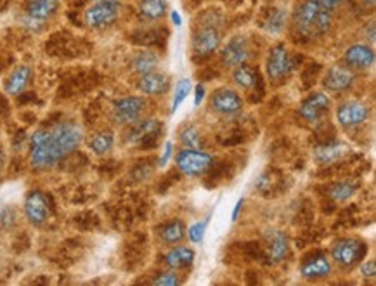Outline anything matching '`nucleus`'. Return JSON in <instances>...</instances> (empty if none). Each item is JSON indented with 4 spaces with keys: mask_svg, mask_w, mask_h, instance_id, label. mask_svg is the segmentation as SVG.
Masks as SVG:
<instances>
[{
    "mask_svg": "<svg viewBox=\"0 0 376 286\" xmlns=\"http://www.w3.org/2000/svg\"><path fill=\"white\" fill-rule=\"evenodd\" d=\"M181 280L177 277L176 271H168V272H160L155 280L151 281V285L155 286H173V285H179Z\"/></svg>",
    "mask_w": 376,
    "mask_h": 286,
    "instance_id": "f704fd0d",
    "label": "nucleus"
},
{
    "mask_svg": "<svg viewBox=\"0 0 376 286\" xmlns=\"http://www.w3.org/2000/svg\"><path fill=\"white\" fill-rule=\"evenodd\" d=\"M375 2L376 0H364V4H366V6H375Z\"/></svg>",
    "mask_w": 376,
    "mask_h": 286,
    "instance_id": "a18cd8bd",
    "label": "nucleus"
},
{
    "mask_svg": "<svg viewBox=\"0 0 376 286\" xmlns=\"http://www.w3.org/2000/svg\"><path fill=\"white\" fill-rule=\"evenodd\" d=\"M146 106H148V103L141 96H127V98L115 101L111 110L113 122L121 125V127H128V125L143 118Z\"/></svg>",
    "mask_w": 376,
    "mask_h": 286,
    "instance_id": "0eeeda50",
    "label": "nucleus"
},
{
    "mask_svg": "<svg viewBox=\"0 0 376 286\" xmlns=\"http://www.w3.org/2000/svg\"><path fill=\"white\" fill-rule=\"evenodd\" d=\"M233 80L234 83H236L240 88H245V91H248V88H253L257 86L258 82V71L255 70L253 66H248V64H240V66L234 68V73H233Z\"/></svg>",
    "mask_w": 376,
    "mask_h": 286,
    "instance_id": "bb28decb",
    "label": "nucleus"
},
{
    "mask_svg": "<svg viewBox=\"0 0 376 286\" xmlns=\"http://www.w3.org/2000/svg\"><path fill=\"white\" fill-rule=\"evenodd\" d=\"M59 9V0H26L24 23L30 28H42Z\"/></svg>",
    "mask_w": 376,
    "mask_h": 286,
    "instance_id": "9b49d317",
    "label": "nucleus"
},
{
    "mask_svg": "<svg viewBox=\"0 0 376 286\" xmlns=\"http://www.w3.org/2000/svg\"><path fill=\"white\" fill-rule=\"evenodd\" d=\"M115 146V132L113 131H99L88 139V150L96 156H106Z\"/></svg>",
    "mask_w": 376,
    "mask_h": 286,
    "instance_id": "393cba45",
    "label": "nucleus"
},
{
    "mask_svg": "<svg viewBox=\"0 0 376 286\" xmlns=\"http://www.w3.org/2000/svg\"><path fill=\"white\" fill-rule=\"evenodd\" d=\"M290 248V240L286 236V233L283 231H273L267 240V255L269 260H273L274 264H279L286 259Z\"/></svg>",
    "mask_w": 376,
    "mask_h": 286,
    "instance_id": "4be33fe9",
    "label": "nucleus"
},
{
    "mask_svg": "<svg viewBox=\"0 0 376 286\" xmlns=\"http://www.w3.org/2000/svg\"><path fill=\"white\" fill-rule=\"evenodd\" d=\"M210 108L220 116H233L241 111L243 99L234 88L222 87L217 88L212 94V98H210Z\"/></svg>",
    "mask_w": 376,
    "mask_h": 286,
    "instance_id": "ddd939ff",
    "label": "nucleus"
},
{
    "mask_svg": "<svg viewBox=\"0 0 376 286\" xmlns=\"http://www.w3.org/2000/svg\"><path fill=\"white\" fill-rule=\"evenodd\" d=\"M205 98V87L203 86H198L196 88H194V106H200L201 101H203Z\"/></svg>",
    "mask_w": 376,
    "mask_h": 286,
    "instance_id": "ea45409f",
    "label": "nucleus"
},
{
    "mask_svg": "<svg viewBox=\"0 0 376 286\" xmlns=\"http://www.w3.org/2000/svg\"><path fill=\"white\" fill-rule=\"evenodd\" d=\"M83 128L71 120H61L36 128L30 136V165L35 170H51L80 148Z\"/></svg>",
    "mask_w": 376,
    "mask_h": 286,
    "instance_id": "f257e3e1",
    "label": "nucleus"
},
{
    "mask_svg": "<svg viewBox=\"0 0 376 286\" xmlns=\"http://www.w3.org/2000/svg\"><path fill=\"white\" fill-rule=\"evenodd\" d=\"M331 106V99L327 98V94H322V92H315V94L309 96L298 108V113L303 120L307 122H317L319 118L326 115L330 111Z\"/></svg>",
    "mask_w": 376,
    "mask_h": 286,
    "instance_id": "f3484780",
    "label": "nucleus"
},
{
    "mask_svg": "<svg viewBox=\"0 0 376 286\" xmlns=\"http://www.w3.org/2000/svg\"><path fill=\"white\" fill-rule=\"evenodd\" d=\"M220 44L222 34L213 23L201 26L200 30L193 35V52L198 58H210L213 52L218 51Z\"/></svg>",
    "mask_w": 376,
    "mask_h": 286,
    "instance_id": "9d476101",
    "label": "nucleus"
},
{
    "mask_svg": "<svg viewBox=\"0 0 376 286\" xmlns=\"http://www.w3.org/2000/svg\"><path fill=\"white\" fill-rule=\"evenodd\" d=\"M189 92H191V80L189 78H182L179 83H177L176 91H173V101H172V110L170 113H176L179 110V106L184 103V99L188 98Z\"/></svg>",
    "mask_w": 376,
    "mask_h": 286,
    "instance_id": "7c9ffc66",
    "label": "nucleus"
},
{
    "mask_svg": "<svg viewBox=\"0 0 376 286\" xmlns=\"http://www.w3.org/2000/svg\"><path fill=\"white\" fill-rule=\"evenodd\" d=\"M367 247L366 243L355 238H343L331 247V259L342 269H352L364 260Z\"/></svg>",
    "mask_w": 376,
    "mask_h": 286,
    "instance_id": "20e7f679",
    "label": "nucleus"
},
{
    "mask_svg": "<svg viewBox=\"0 0 376 286\" xmlns=\"http://www.w3.org/2000/svg\"><path fill=\"white\" fill-rule=\"evenodd\" d=\"M137 88L141 91V94L144 96H158L167 94L170 88V78L161 71H151V73L139 75V82H137Z\"/></svg>",
    "mask_w": 376,
    "mask_h": 286,
    "instance_id": "6ab92c4d",
    "label": "nucleus"
},
{
    "mask_svg": "<svg viewBox=\"0 0 376 286\" xmlns=\"http://www.w3.org/2000/svg\"><path fill=\"white\" fill-rule=\"evenodd\" d=\"M285 21H286L285 11L274 9L273 13H270L269 19H267V23H265L267 31H270V34H278V31L283 30V25H285Z\"/></svg>",
    "mask_w": 376,
    "mask_h": 286,
    "instance_id": "2f4dec72",
    "label": "nucleus"
},
{
    "mask_svg": "<svg viewBox=\"0 0 376 286\" xmlns=\"http://www.w3.org/2000/svg\"><path fill=\"white\" fill-rule=\"evenodd\" d=\"M23 213L26 223L34 225V228L46 225L49 217H51V201H49L46 193L40 191V189H31L24 198Z\"/></svg>",
    "mask_w": 376,
    "mask_h": 286,
    "instance_id": "423d86ee",
    "label": "nucleus"
},
{
    "mask_svg": "<svg viewBox=\"0 0 376 286\" xmlns=\"http://www.w3.org/2000/svg\"><path fill=\"white\" fill-rule=\"evenodd\" d=\"M376 56L373 47L366 44H354L345 51V63L352 70H370L375 66Z\"/></svg>",
    "mask_w": 376,
    "mask_h": 286,
    "instance_id": "a211bd4d",
    "label": "nucleus"
},
{
    "mask_svg": "<svg viewBox=\"0 0 376 286\" xmlns=\"http://www.w3.org/2000/svg\"><path fill=\"white\" fill-rule=\"evenodd\" d=\"M139 14L148 21H156L167 14V2L165 0H141Z\"/></svg>",
    "mask_w": 376,
    "mask_h": 286,
    "instance_id": "cd10ccee",
    "label": "nucleus"
},
{
    "mask_svg": "<svg viewBox=\"0 0 376 286\" xmlns=\"http://www.w3.org/2000/svg\"><path fill=\"white\" fill-rule=\"evenodd\" d=\"M370 118V106L359 99L343 101L337 108V122L343 128L361 127Z\"/></svg>",
    "mask_w": 376,
    "mask_h": 286,
    "instance_id": "1a4fd4ad",
    "label": "nucleus"
},
{
    "mask_svg": "<svg viewBox=\"0 0 376 286\" xmlns=\"http://www.w3.org/2000/svg\"><path fill=\"white\" fill-rule=\"evenodd\" d=\"M170 18H172L173 25H176L177 28L182 26V19H181V14L177 13V11H172V13H170Z\"/></svg>",
    "mask_w": 376,
    "mask_h": 286,
    "instance_id": "37998d69",
    "label": "nucleus"
},
{
    "mask_svg": "<svg viewBox=\"0 0 376 286\" xmlns=\"http://www.w3.org/2000/svg\"><path fill=\"white\" fill-rule=\"evenodd\" d=\"M176 165L181 174L188 177H200L208 174L213 167V156L201 150H182L177 153Z\"/></svg>",
    "mask_w": 376,
    "mask_h": 286,
    "instance_id": "39448f33",
    "label": "nucleus"
},
{
    "mask_svg": "<svg viewBox=\"0 0 376 286\" xmlns=\"http://www.w3.org/2000/svg\"><path fill=\"white\" fill-rule=\"evenodd\" d=\"M4 162H6V156H4V151H2V148H0V170H2V167H4Z\"/></svg>",
    "mask_w": 376,
    "mask_h": 286,
    "instance_id": "c03bdc74",
    "label": "nucleus"
},
{
    "mask_svg": "<svg viewBox=\"0 0 376 286\" xmlns=\"http://www.w3.org/2000/svg\"><path fill=\"white\" fill-rule=\"evenodd\" d=\"M315 2L321 4L322 7H326V9L333 11V9H337L338 6H342L343 0H315Z\"/></svg>",
    "mask_w": 376,
    "mask_h": 286,
    "instance_id": "58836bf2",
    "label": "nucleus"
},
{
    "mask_svg": "<svg viewBox=\"0 0 376 286\" xmlns=\"http://www.w3.org/2000/svg\"><path fill=\"white\" fill-rule=\"evenodd\" d=\"M326 195L330 196V200H333L335 203H343V201H347L355 195V184L342 180V183H337L327 188Z\"/></svg>",
    "mask_w": 376,
    "mask_h": 286,
    "instance_id": "c85d7f7f",
    "label": "nucleus"
},
{
    "mask_svg": "<svg viewBox=\"0 0 376 286\" xmlns=\"http://www.w3.org/2000/svg\"><path fill=\"white\" fill-rule=\"evenodd\" d=\"M206 224H208V219H205L203 223H196V224H193L191 228H189L188 231H186V235L189 236V240H191L193 243H201V241H203Z\"/></svg>",
    "mask_w": 376,
    "mask_h": 286,
    "instance_id": "72a5a7b5",
    "label": "nucleus"
},
{
    "mask_svg": "<svg viewBox=\"0 0 376 286\" xmlns=\"http://www.w3.org/2000/svg\"><path fill=\"white\" fill-rule=\"evenodd\" d=\"M2 267H4V259L0 257V272H2Z\"/></svg>",
    "mask_w": 376,
    "mask_h": 286,
    "instance_id": "49530a36",
    "label": "nucleus"
},
{
    "mask_svg": "<svg viewBox=\"0 0 376 286\" xmlns=\"http://www.w3.org/2000/svg\"><path fill=\"white\" fill-rule=\"evenodd\" d=\"M179 141L186 150H201V132L193 125H188L179 132Z\"/></svg>",
    "mask_w": 376,
    "mask_h": 286,
    "instance_id": "c756f323",
    "label": "nucleus"
},
{
    "mask_svg": "<svg viewBox=\"0 0 376 286\" xmlns=\"http://www.w3.org/2000/svg\"><path fill=\"white\" fill-rule=\"evenodd\" d=\"M151 175H153V167L149 163H141L139 167H136L131 172V177H133V180H137V183L148 180Z\"/></svg>",
    "mask_w": 376,
    "mask_h": 286,
    "instance_id": "c9c22d12",
    "label": "nucleus"
},
{
    "mask_svg": "<svg viewBox=\"0 0 376 286\" xmlns=\"http://www.w3.org/2000/svg\"><path fill=\"white\" fill-rule=\"evenodd\" d=\"M31 78H34V70L28 64H21V66L14 68L12 73L7 76L6 80V94L7 96H19L26 91L28 86L31 83Z\"/></svg>",
    "mask_w": 376,
    "mask_h": 286,
    "instance_id": "aec40b11",
    "label": "nucleus"
},
{
    "mask_svg": "<svg viewBox=\"0 0 376 286\" xmlns=\"http://www.w3.org/2000/svg\"><path fill=\"white\" fill-rule=\"evenodd\" d=\"M333 26V11L315 0H303L293 13V30L303 40H314L326 35Z\"/></svg>",
    "mask_w": 376,
    "mask_h": 286,
    "instance_id": "f03ea898",
    "label": "nucleus"
},
{
    "mask_svg": "<svg viewBox=\"0 0 376 286\" xmlns=\"http://www.w3.org/2000/svg\"><path fill=\"white\" fill-rule=\"evenodd\" d=\"M265 68L267 75H269V78L273 82H281V80H285L291 73L293 61H291V56L285 44H278L276 47H273L269 58H267Z\"/></svg>",
    "mask_w": 376,
    "mask_h": 286,
    "instance_id": "f8f14e48",
    "label": "nucleus"
},
{
    "mask_svg": "<svg viewBox=\"0 0 376 286\" xmlns=\"http://www.w3.org/2000/svg\"><path fill=\"white\" fill-rule=\"evenodd\" d=\"M165 265L170 271H181V269L189 267L194 262V252L189 247H173L168 250L167 255L163 257Z\"/></svg>",
    "mask_w": 376,
    "mask_h": 286,
    "instance_id": "5701e85b",
    "label": "nucleus"
},
{
    "mask_svg": "<svg viewBox=\"0 0 376 286\" xmlns=\"http://www.w3.org/2000/svg\"><path fill=\"white\" fill-rule=\"evenodd\" d=\"M347 153H349V146H347V144L331 141V143H325L321 144V146L314 148V160L319 165H331L340 162Z\"/></svg>",
    "mask_w": 376,
    "mask_h": 286,
    "instance_id": "412c9836",
    "label": "nucleus"
},
{
    "mask_svg": "<svg viewBox=\"0 0 376 286\" xmlns=\"http://www.w3.org/2000/svg\"><path fill=\"white\" fill-rule=\"evenodd\" d=\"M355 82L354 70L349 66H342V64H335L330 70L326 71L322 86L326 87V91L335 92V94H342V92L350 91V87Z\"/></svg>",
    "mask_w": 376,
    "mask_h": 286,
    "instance_id": "2eb2a0df",
    "label": "nucleus"
},
{
    "mask_svg": "<svg viewBox=\"0 0 376 286\" xmlns=\"http://www.w3.org/2000/svg\"><path fill=\"white\" fill-rule=\"evenodd\" d=\"M158 66H160V59H158V56L153 51L139 52L132 61V70L137 75L151 73V71L158 70Z\"/></svg>",
    "mask_w": 376,
    "mask_h": 286,
    "instance_id": "a878e982",
    "label": "nucleus"
},
{
    "mask_svg": "<svg viewBox=\"0 0 376 286\" xmlns=\"http://www.w3.org/2000/svg\"><path fill=\"white\" fill-rule=\"evenodd\" d=\"M248 59H250V44L248 40L241 37V35L230 39L220 51V61L228 68L240 66V64H245Z\"/></svg>",
    "mask_w": 376,
    "mask_h": 286,
    "instance_id": "4468645a",
    "label": "nucleus"
},
{
    "mask_svg": "<svg viewBox=\"0 0 376 286\" xmlns=\"http://www.w3.org/2000/svg\"><path fill=\"white\" fill-rule=\"evenodd\" d=\"M300 274L303 280L307 281L325 280V277L331 274V260L321 252L313 253L310 257L303 259L300 265Z\"/></svg>",
    "mask_w": 376,
    "mask_h": 286,
    "instance_id": "dca6fc26",
    "label": "nucleus"
},
{
    "mask_svg": "<svg viewBox=\"0 0 376 286\" xmlns=\"http://www.w3.org/2000/svg\"><path fill=\"white\" fill-rule=\"evenodd\" d=\"M243 203H245V201H243V198L238 200L236 207H234V210H233V223H236L238 217H240V212H241V208H243Z\"/></svg>",
    "mask_w": 376,
    "mask_h": 286,
    "instance_id": "a19ab883",
    "label": "nucleus"
},
{
    "mask_svg": "<svg viewBox=\"0 0 376 286\" xmlns=\"http://www.w3.org/2000/svg\"><path fill=\"white\" fill-rule=\"evenodd\" d=\"M361 274L366 280H375L376 276V262L375 260H364L361 264Z\"/></svg>",
    "mask_w": 376,
    "mask_h": 286,
    "instance_id": "e433bc0d",
    "label": "nucleus"
},
{
    "mask_svg": "<svg viewBox=\"0 0 376 286\" xmlns=\"http://www.w3.org/2000/svg\"><path fill=\"white\" fill-rule=\"evenodd\" d=\"M186 231H188V229H186L184 223L176 219L158 228V238H160L163 245H170V247H172V245H179L181 241L184 240Z\"/></svg>",
    "mask_w": 376,
    "mask_h": 286,
    "instance_id": "b1692460",
    "label": "nucleus"
},
{
    "mask_svg": "<svg viewBox=\"0 0 376 286\" xmlns=\"http://www.w3.org/2000/svg\"><path fill=\"white\" fill-rule=\"evenodd\" d=\"M16 223H18V212L12 207H4L2 210H0V228H2L4 231H11Z\"/></svg>",
    "mask_w": 376,
    "mask_h": 286,
    "instance_id": "473e14b6",
    "label": "nucleus"
},
{
    "mask_svg": "<svg viewBox=\"0 0 376 286\" xmlns=\"http://www.w3.org/2000/svg\"><path fill=\"white\" fill-rule=\"evenodd\" d=\"M172 143H165V148H163V155H161V158H160V162H158V165H160V167H165V165L168 163V160H170V156H172Z\"/></svg>",
    "mask_w": 376,
    "mask_h": 286,
    "instance_id": "4c0bfd02",
    "label": "nucleus"
},
{
    "mask_svg": "<svg viewBox=\"0 0 376 286\" xmlns=\"http://www.w3.org/2000/svg\"><path fill=\"white\" fill-rule=\"evenodd\" d=\"M364 34H366V37H370L371 44H375V37H376L375 35V23H370V30L366 28V30H364Z\"/></svg>",
    "mask_w": 376,
    "mask_h": 286,
    "instance_id": "79ce46f5",
    "label": "nucleus"
},
{
    "mask_svg": "<svg viewBox=\"0 0 376 286\" xmlns=\"http://www.w3.org/2000/svg\"><path fill=\"white\" fill-rule=\"evenodd\" d=\"M161 132V122L156 118H141L136 123L128 125L125 134V143L132 146H153L156 143L158 134Z\"/></svg>",
    "mask_w": 376,
    "mask_h": 286,
    "instance_id": "6e6552de",
    "label": "nucleus"
},
{
    "mask_svg": "<svg viewBox=\"0 0 376 286\" xmlns=\"http://www.w3.org/2000/svg\"><path fill=\"white\" fill-rule=\"evenodd\" d=\"M121 11L120 0H91L83 13V21L88 28L103 30L118 19Z\"/></svg>",
    "mask_w": 376,
    "mask_h": 286,
    "instance_id": "7ed1b4c3",
    "label": "nucleus"
}]
</instances>
